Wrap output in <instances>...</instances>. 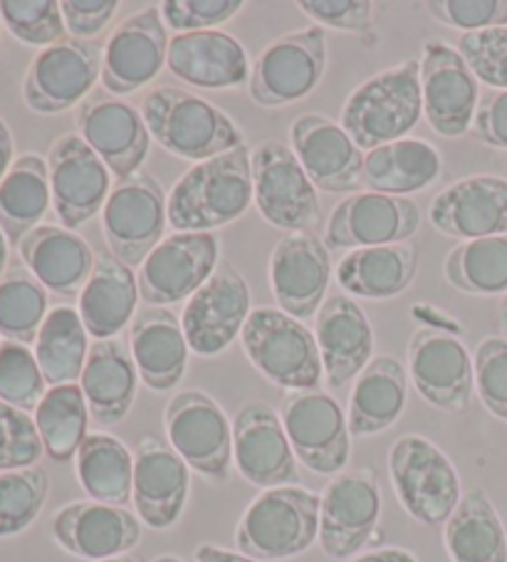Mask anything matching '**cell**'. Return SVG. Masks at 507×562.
Instances as JSON below:
<instances>
[{
    "label": "cell",
    "mask_w": 507,
    "mask_h": 562,
    "mask_svg": "<svg viewBox=\"0 0 507 562\" xmlns=\"http://www.w3.org/2000/svg\"><path fill=\"white\" fill-rule=\"evenodd\" d=\"M252 201L250 149L243 147L209 161L193 164L173 183L166 203V216L173 231L213 234L248 211Z\"/></svg>",
    "instance_id": "1"
},
{
    "label": "cell",
    "mask_w": 507,
    "mask_h": 562,
    "mask_svg": "<svg viewBox=\"0 0 507 562\" xmlns=\"http://www.w3.org/2000/svg\"><path fill=\"white\" fill-rule=\"evenodd\" d=\"M139 112L151 137L173 157L201 164L243 147V132L226 112L181 87H154L142 97Z\"/></svg>",
    "instance_id": "2"
},
{
    "label": "cell",
    "mask_w": 507,
    "mask_h": 562,
    "mask_svg": "<svg viewBox=\"0 0 507 562\" xmlns=\"http://www.w3.org/2000/svg\"><path fill=\"white\" fill-rule=\"evenodd\" d=\"M424 117L421 60H404L369 77L347 97L339 124L359 149L406 139Z\"/></svg>",
    "instance_id": "3"
},
{
    "label": "cell",
    "mask_w": 507,
    "mask_h": 562,
    "mask_svg": "<svg viewBox=\"0 0 507 562\" xmlns=\"http://www.w3.org/2000/svg\"><path fill=\"white\" fill-rule=\"evenodd\" d=\"M319 538V496L302 486L262 491L243 513L236 546L252 560H290Z\"/></svg>",
    "instance_id": "4"
},
{
    "label": "cell",
    "mask_w": 507,
    "mask_h": 562,
    "mask_svg": "<svg viewBox=\"0 0 507 562\" xmlns=\"http://www.w3.org/2000/svg\"><path fill=\"white\" fill-rule=\"evenodd\" d=\"M243 352L272 384L290 392L319 390L322 360L315 333L280 307L260 305L240 333Z\"/></svg>",
    "instance_id": "5"
},
{
    "label": "cell",
    "mask_w": 507,
    "mask_h": 562,
    "mask_svg": "<svg viewBox=\"0 0 507 562\" xmlns=\"http://www.w3.org/2000/svg\"><path fill=\"white\" fill-rule=\"evenodd\" d=\"M388 476L402 508L421 526H446L463 498L453 461L426 436L406 434L394 441Z\"/></svg>",
    "instance_id": "6"
},
{
    "label": "cell",
    "mask_w": 507,
    "mask_h": 562,
    "mask_svg": "<svg viewBox=\"0 0 507 562\" xmlns=\"http://www.w3.org/2000/svg\"><path fill=\"white\" fill-rule=\"evenodd\" d=\"M252 199L260 216L275 228L315 231L322 218L317 187L288 144L266 139L250 149Z\"/></svg>",
    "instance_id": "7"
},
{
    "label": "cell",
    "mask_w": 507,
    "mask_h": 562,
    "mask_svg": "<svg viewBox=\"0 0 507 562\" xmlns=\"http://www.w3.org/2000/svg\"><path fill=\"white\" fill-rule=\"evenodd\" d=\"M327 67L325 27L309 25L280 35L250 67V100L266 110L305 100L322 82Z\"/></svg>",
    "instance_id": "8"
},
{
    "label": "cell",
    "mask_w": 507,
    "mask_h": 562,
    "mask_svg": "<svg viewBox=\"0 0 507 562\" xmlns=\"http://www.w3.org/2000/svg\"><path fill=\"white\" fill-rule=\"evenodd\" d=\"M164 429L171 449L211 483H226L233 469V422L211 394L179 392L166 404Z\"/></svg>",
    "instance_id": "9"
},
{
    "label": "cell",
    "mask_w": 507,
    "mask_h": 562,
    "mask_svg": "<svg viewBox=\"0 0 507 562\" xmlns=\"http://www.w3.org/2000/svg\"><path fill=\"white\" fill-rule=\"evenodd\" d=\"M104 47L94 41L63 37L33 57L23 80V102L43 117L80 106L102 77Z\"/></svg>",
    "instance_id": "10"
},
{
    "label": "cell",
    "mask_w": 507,
    "mask_h": 562,
    "mask_svg": "<svg viewBox=\"0 0 507 562\" xmlns=\"http://www.w3.org/2000/svg\"><path fill=\"white\" fill-rule=\"evenodd\" d=\"M292 451L317 476H339L352 453V434L345 409L322 390L290 392L280 406Z\"/></svg>",
    "instance_id": "11"
},
{
    "label": "cell",
    "mask_w": 507,
    "mask_h": 562,
    "mask_svg": "<svg viewBox=\"0 0 507 562\" xmlns=\"http://www.w3.org/2000/svg\"><path fill=\"white\" fill-rule=\"evenodd\" d=\"M166 193L149 173L116 183L102 209V234L110 254L124 266H142L151 250L161 244L166 216Z\"/></svg>",
    "instance_id": "12"
},
{
    "label": "cell",
    "mask_w": 507,
    "mask_h": 562,
    "mask_svg": "<svg viewBox=\"0 0 507 562\" xmlns=\"http://www.w3.org/2000/svg\"><path fill=\"white\" fill-rule=\"evenodd\" d=\"M382 518V491L369 469L342 471L319 496V548L331 560H352Z\"/></svg>",
    "instance_id": "13"
},
{
    "label": "cell",
    "mask_w": 507,
    "mask_h": 562,
    "mask_svg": "<svg viewBox=\"0 0 507 562\" xmlns=\"http://www.w3.org/2000/svg\"><path fill=\"white\" fill-rule=\"evenodd\" d=\"M250 310L248 280L236 266L223 260L181 313L189 350L201 357H216L228 350L246 327Z\"/></svg>",
    "instance_id": "14"
},
{
    "label": "cell",
    "mask_w": 507,
    "mask_h": 562,
    "mask_svg": "<svg viewBox=\"0 0 507 562\" xmlns=\"http://www.w3.org/2000/svg\"><path fill=\"white\" fill-rule=\"evenodd\" d=\"M221 263V238L216 234L166 236L139 270V297L151 307L177 305L189 300Z\"/></svg>",
    "instance_id": "15"
},
{
    "label": "cell",
    "mask_w": 507,
    "mask_h": 562,
    "mask_svg": "<svg viewBox=\"0 0 507 562\" xmlns=\"http://www.w3.org/2000/svg\"><path fill=\"white\" fill-rule=\"evenodd\" d=\"M408 374L416 392L446 414L471 409L475 372L473 357L455 335L446 329L421 327L408 345Z\"/></svg>",
    "instance_id": "16"
},
{
    "label": "cell",
    "mask_w": 507,
    "mask_h": 562,
    "mask_svg": "<svg viewBox=\"0 0 507 562\" xmlns=\"http://www.w3.org/2000/svg\"><path fill=\"white\" fill-rule=\"evenodd\" d=\"M418 226H421V211L412 199L357 191L331 211L325 246L329 250L396 246L412 238Z\"/></svg>",
    "instance_id": "17"
},
{
    "label": "cell",
    "mask_w": 507,
    "mask_h": 562,
    "mask_svg": "<svg viewBox=\"0 0 507 562\" xmlns=\"http://www.w3.org/2000/svg\"><path fill=\"white\" fill-rule=\"evenodd\" d=\"M233 461L250 486H300L297 457L280 414L266 402L243 404L233 419Z\"/></svg>",
    "instance_id": "18"
},
{
    "label": "cell",
    "mask_w": 507,
    "mask_h": 562,
    "mask_svg": "<svg viewBox=\"0 0 507 562\" xmlns=\"http://www.w3.org/2000/svg\"><path fill=\"white\" fill-rule=\"evenodd\" d=\"M424 117L441 137H463L473 130L481 102V82L458 53L441 41L424 43L421 50Z\"/></svg>",
    "instance_id": "19"
},
{
    "label": "cell",
    "mask_w": 507,
    "mask_h": 562,
    "mask_svg": "<svg viewBox=\"0 0 507 562\" xmlns=\"http://www.w3.org/2000/svg\"><path fill=\"white\" fill-rule=\"evenodd\" d=\"M53 209L65 228L77 231L102 213L110 199V169L80 134L70 132L47 151Z\"/></svg>",
    "instance_id": "20"
},
{
    "label": "cell",
    "mask_w": 507,
    "mask_h": 562,
    "mask_svg": "<svg viewBox=\"0 0 507 562\" xmlns=\"http://www.w3.org/2000/svg\"><path fill=\"white\" fill-rule=\"evenodd\" d=\"M77 134L97 151L116 179L124 181L139 173L149 154L151 134L142 112L110 92H92L77 106Z\"/></svg>",
    "instance_id": "21"
},
{
    "label": "cell",
    "mask_w": 507,
    "mask_h": 562,
    "mask_svg": "<svg viewBox=\"0 0 507 562\" xmlns=\"http://www.w3.org/2000/svg\"><path fill=\"white\" fill-rule=\"evenodd\" d=\"M169 43L159 5L126 18L104 45L100 77L104 92L122 97L154 82L166 65Z\"/></svg>",
    "instance_id": "22"
},
{
    "label": "cell",
    "mask_w": 507,
    "mask_h": 562,
    "mask_svg": "<svg viewBox=\"0 0 507 562\" xmlns=\"http://www.w3.org/2000/svg\"><path fill=\"white\" fill-rule=\"evenodd\" d=\"M331 276L329 248L312 231L282 236L270 256V288L282 313L317 317Z\"/></svg>",
    "instance_id": "23"
},
{
    "label": "cell",
    "mask_w": 507,
    "mask_h": 562,
    "mask_svg": "<svg viewBox=\"0 0 507 562\" xmlns=\"http://www.w3.org/2000/svg\"><path fill=\"white\" fill-rule=\"evenodd\" d=\"M53 538L70 555L100 562L129 555L142 540V520L129 508L75 501L55 513Z\"/></svg>",
    "instance_id": "24"
},
{
    "label": "cell",
    "mask_w": 507,
    "mask_h": 562,
    "mask_svg": "<svg viewBox=\"0 0 507 562\" xmlns=\"http://www.w3.org/2000/svg\"><path fill=\"white\" fill-rule=\"evenodd\" d=\"M191 488V469L171 443L156 436H144L134 457V493L136 516L151 530H169L187 510Z\"/></svg>",
    "instance_id": "25"
},
{
    "label": "cell",
    "mask_w": 507,
    "mask_h": 562,
    "mask_svg": "<svg viewBox=\"0 0 507 562\" xmlns=\"http://www.w3.org/2000/svg\"><path fill=\"white\" fill-rule=\"evenodd\" d=\"M292 151L319 191L342 193L362 187L364 154L354 139L325 114H302L290 127Z\"/></svg>",
    "instance_id": "26"
},
{
    "label": "cell",
    "mask_w": 507,
    "mask_h": 562,
    "mask_svg": "<svg viewBox=\"0 0 507 562\" xmlns=\"http://www.w3.org/2000/svg\"><path fill=\"white\" fill-rule=\"evenodd\" d=\"M315 340L329 390H342L374 360V329L352 297L329 295L315 317Z\"/></svg>",
    "instance_id": "27"
},
{
    "label": "cell",
    "mask_w": 507,
    "mask_h": 562,
    "mask_svg": "<svg viewBox=\"0 0 507 562\" xmlns=\"http://www.w3.org/2000/svg\"><path fill=\"white\" fill-rule=\"evenodd\" d=\"M431 223L443 236L475 240L507 236V179L467 177L438 191Z\"/></svg>",
    "instance_id": "28"
},
{
    "label": "cell",
    "mask_w": 507,
    "mask_h": 562,
    "mask_svg": "<svg viewBox=\"0 0 507 562\" xmlns=\"http://www.w3.org/2000/svg\"><path fill=\"white\" fill-rule=\"evenodd\" d=\"M18 256L41 280L45 290L60 297H77L94 270V250L87 240L65 226L41 223L21 244Z\"/></svg>",
    "instance_id": "29"
},
{
    "label": "cell",
    "mask_w": 507,
    "mask_h": 562,
    "mask_svg": "<svg viewBox=\"0 0 507 562\" xmlns=\"http://www.w3.org/2000/svg\"><path fill=\"white\" fill-rule=\"evenodd\" d=\"M166 65L179 80L201 90H230L250 80L246 47L223 31L173 35Z\"/></svg>",
    "instance_id": "30"
},
{
    "label": "cell",
    "mask_w": 507,
    "mask_h": 562,
    "mask_svg": "<svg viewBox=\"0 0 507 562\" xmlns=\"http://www.w3.org/2000/svg\"><path fill=\"white\" fill-rule=\"evenodd\" d=\"M129 350L139 380L154 392L177 390L187 374L189 342L171 310L151 305L139 310L129 327Z\"/></svg>",
    "instance_id": "31"
},
{
    "label": "cell",
    "mask_w": 507,
    "mask_h": 562,
    "mask_svg": "<svg viewBox=\"0 0 507 562\" xmlns=\"http://www.w3.org/2000/svg\"><path fill=\"white\" fill-rule=\"evenodd\" d=\"M90 416L100 426H116L126 419L136 402L139 372H136L129 345L120 337L90 345L80 376Z\"/></svg>",
    "instance_id": "32"
},
{
    "label": "cell",
    "mask_w": 507,
    "mask_h": 562,
    "mask_svg": "<svg viewBox=\"0 0 507 562\" xmlns=\"http://www.w3.org/2000/svg\"><path fill=\"white\" fill-rule=\"evenodd\" d=\"M139 300V280L134 270L112 254H100L94 270L80 293V307L87 335L97 340H112L132 323Z\"/></svg>",
    "instance_id": "33"
},
{
    "label": "cell",
    "mask_w": 507,
    "mask_h": 562,
    "mask_svg": "<svg viewBox=\"0 0 507 562\" xmlns=\"http://www.w3.org/2000/svg\"><path fill=\"white\" fill-rule=\"evenodd\" d=\"M408 400L406 367L388 355H379L357 376L349 396V434L357 439L376 436L398 422Z\"/></svg>",
    "instance_id": "34"
},
{
    "label": "cell",
    "mask_w": 507,
    "mask_h": 562,
    "mask_svg": "<svg viewBox=\"0 0 507 562\" xmlns=\"http://www.w3.org/2000/svg\"><path fill=\"white\" fill-rule=\"evenodd\" d=\"M443 159L426 139H398L367 151L362 183L374 193L408 196L441 179Z\"/></svg>",
    "instance_id": "35"
},
{
    "label": "cell",
    "mask_w": 507,
    "mask_h": 562,
    "mask_svg": "<svg viewBox=\"0 0 507 562\" xmlns=\"http://www.w3.org/2000/svg\"><path fill=\"white\" fill-rule=\"evenodd\" d=\"M418 250L408 244L357 248L339 260L337 283L354 297L388 300L414 283Z\"/></svg>",
    "instance_id": "36"
},
{
    "label": "cell",
    "mask_w": 507,
    "mask_h": 562,
    "mask_svg": "<svg viewBox=\"0 0 507 562\" xmlns=\"http://www.w3.org/2000/svg\"><path fill=\"white\" fill-rule=\"evenodd\" d=\"M443 542L453 562H507V532L483 488L463 493L446 520Z\"/></svg>",
    "instance_id": "37"
},
{
    "label": "cell",
    "mask_w": 507,
    "mask_h": 562,
    "mask_svg": "<svg viewBox=\"0 0 507 562\" xmlns=\"http://www.w3.org/2000/svg\"><path fill=\"white\" fill-rule=\"evenodd\" d=\"M50 171L41 154H23L13 161L11 171L0 181V231L8 244L15 246L41 226L50 209Z\"/></svg>",
    "instance_id": "38"
},
{
    "label": "cell",
    "mask_w": 507,
    "mask_h": 562,
    "mask_svg": "<svg viewBox=\"0 0 507 562\" xmlns=\"http://www.w3.org/2000/svg\"><path fill=\"white\" fill-rule=\"evenodd\" d=\"M77 481L97 503L126 508L134 493V453L112 434H87L75 457Z\"/></svg>",
    "instance_id": "39"
},
{
    "label": "cell",
    "mask_w": 507,
    "mask_h": 562,
    "mask_svg": "<svg viewBox=\"0 0 507 562\" xmlns=\"http://www.w3.org/2000/svg\"><path fill=\"white\" fill-rule=\"evenodd\" d=\"M33 352L47 386L77 384L90 355L80 313L70 305L53 307L37 333Z\"/></svg>",
    "instance_id": "40"
},
{
    "label": "cell",
    "mask_w": 507,
    "mask_h": 562,
    "mask_svg": "<svg viewBox=\"0 0 507 562\" xmlns=\"http://www.w3.org/2000/svg\"><path fill=\"white\" fill-rule=\"evenodd\" d=\"M43 449L53 461H70L87 439V422L92 419L80 384L50 386L33 414Z\"/></svg>",
    "instance_id": "41"
},
{
    "label": "cell",
    "mask_w": 507,
    "mask_h": 562,
    "mask_svg": "<svg viewBox=\"0 0 507 562\" xmlns=\"http://www.w3.org/2000/svg\"><path fill=\"white\" fill-rule=\"evenodd\" d=\"M443 276L467 295L507 293V236L458 244L443 260Z\"/></svg>",
    "instance_id": "42"
},
{
    "label": "cell",
    "mask_w": 507,
    "mask_h": 562,
    "mask_svg": "<svg viewBox=\"0 0 507 562\" xmlns=\"http://www.w3.org/2000/svg\"><path fill=\"white\" fill-rule=\"evenodd\" d=\"M47 290L27 268H8L0 278V337L18 345H35L45 323Z\"/></svg>",
    "instance_id": "43"
},
{
    "label": "cell",
    "mask_w": 507,
    "mask_h": 562,
    "mask_svg": "<svg viewBox=\"0 0 507 562\" xmlns=\"http://www.w3.org/2000/svg\"><path fill=\"white\" fill-rule=\"evenodd\" d=\"M50 496V476L41 467L0 473V538H15L33 526Z\"/></svg>",
    "instance_id": "44"
},
{
    "label": "cell",
    "mask_w": 507,
    "mask_h": 562,
    "mask_svg": "<svg viewBox=\"0 0 507 562\" xmlns=\"http://www.w3.org/2000/svg\"><path fill=\"white\" fill-rule=\"evenodd\" d=\"M47 390L50 386L31 347L8 340L0 342V402L31 414L43 402Z\"/></svg>",
    "instance_id": "45"
},
{
    "label": "cell",
    "mask_w": 507,
    "mask_h": 562,
    "mask_svg": "<svg viewBox=\"0 0 507 562\" xmlns=\"http://www.w3.org/2000/svg\"><path fill=\"white\" fill-rule=\"evenodd\" d=\"M0 21L15 41L43 50L67 37L57 0H0Z\"/></svg>",
    "instance_id": "46"
},
{
    "label": "cell",
    "mask_w": 507,
    "mask_h": 562,
    "mask_svg": "<svg viewBox=\"0 0 507 562\" xmlns=\"http://www.w3.org/2000/svg\"><path fill=\"white\" fill-rule=\"evenodd\" d=\"M43 453L33 416L0 402V473L37 467Z\"/></svg>",
    "instance_id": "47"
},
{
    "label": "cell",
    "mask_w": 507,
    "mask_h": 562,
    "mask_svg": "<svg viewBox=\"0 0 507 562\" xmlns=\"http://www.w3.org/2000/svg\"><path fill=\"white\" fill-rule=\"evenodd\" d=\"M458 53L477 77V82L491 90H507V27L463 33Z\"/></svg>",
    "instance_id": "48"
},
{
    "label": "cell",
    "mask_w": 507,
    "mask_h": 562,
    "mask_svg": "<svg viewBox=\"0 0 507 562\" xmlns=\"http://www.w3.org/2000/svg\"><path fill=\"white\" fill-rule=\"evenodd\" d=\"M473 372L483 406L507 424V337H485L475 347Z\"/></svg>",
    "instance_id": "49"
},
{
    "label": "cell",
    "mask_w": 507,
    "mask_h": 562,
    "mask_svg": "<svg viewBox=\"0 0 507 562\" xmlns=\"http://www.w3.org/2000/svg\"><path fill=\"white\" fill-rule=\"evenodd\" d=\"M243 8H246L243 0H164L159 3L166 31L177 35L218 31V25L236 18Z\"/></svg>",
    "instance_id": "50"
},
{
    "label": "cell",
    "mask_w": 507,
    "mask_h": 562,
    "mask_svg": "<svg viewBox=\"0 0 507 562\" xmlns=\"http://www.w3.org/2000/svg\"><path fill=\"white\" fill-rule=\"evenodd\" d=\"M428 15L463 33L507 27V0H428Z\"/></svg>",
    "instance_id": "51"
},
{
    "label": "cell",
    "mask_w": 507,
    "mask_h": 562,
    "mask_svg": "<svg viewBox=\"0 0 507 562\" xmlns=\"http://www.w3.org/2000/svg\"><path fill=\"white\" fill-rule=\"evenodd\" d=\"M300 11L319 27H335L357 35L374 31V3L369 0H300Z\"/></svg>",
    "instance_id": "52"
},
{
    "label": "cell",
    "mask_w": 507,
    "mask_h": 562,
    "mask_svg": "<svg viewBox=\"0 0 507 562\" xmlns=\"http://www.w3.org/2000/svg\"><path fill=\"white\" fill-rule=\"evenodd\" d=\"M65 31L77 41H92L100 35L114 13L120 11L116 0H63Z\"/></svg>",
    "instance_id": "53"
},
{
    "label": "cell",
    "mask_w": 507,
    "mask_h": 562,
    "mask_svg": "<svg viewBox=\"0 0 507 562\" xmlns=\"http://www.w3.org/2000/svg\"><path fill=\"white\" fill-rule=\"evenodd\" d=\"M473 134L487 147L507 151V90H491L477 102Z\"/></svg>",
    "instance_id": "54"
},
{
    "label": "cell",
    "mask_w": 507,
    "mask_h": 562,
    "mask_svg": "<svg viewBox=\"0 0 507 562\" xmlns=\"http://www.w3.org/2000/svg\"><path fill=\"white\" fill-rule=\"evenodd\" d=\"M193 560H196V562H260V560H252L248 555H243V552H233V550H226V548L211 546V542H203V546H199Z\"/></svg>",
    "instance_id": "55"
},
{
    "label": "cell",
    "mask_w": 507,
    "mask_h": 562,
    "mask_svg": "<svg viewBox=\"0 0 507 562\" xmlns=\"http://www.w3.org/2000/svg\"><path fill=\"white\" fill-rule=\"evenodd\" d=\"M347 562H418V558L406 548H379L372 552H364V555H354Z\"/></svg>",
    "instance_id": "56"
},
{
    "label": "cell",
    "mask_w": 507,
    "mask_h": 562,
    "mask_svg": "<svg viewBox=\"0 0 507 562\" xmlns=\"http://www.w3.org/2000/svg\"><path fill=\"white\" fill-rule=\"evenodd\" d=\"M15 161V142H13V132L8 127L5 120L0 117V181L5 179V173L11 171Z\"/></svg>",
    "instance_id": "57"
},
{
    "label": "cell",
    "mask_w": 507,
    "mask_h": 562,
    "mask_svg": "<svg viewBox=\"0 0 507 562\" xmlns=\"http://www.w3.org/2000/svg\"><path fill=\"white\" fill-rule=\"evenodd\" d=\"M8 248H11V244H8L5 234L0 231V278H3L5 270H8Z\"/></svg>",
    "instance_id": "58"
},
{
    "label": "cell",
    "mask_w": 507,
    "mask_h": 562,
    "mask_svg": "<svg viewBox=\"0 0 507 562\" xmlns=\"http://www.w3.org/2000/svg\"><path fill=\"white\" fill-rule=\"evenodd\" d=\"M500 329H503V335L507 337V293L500 300Z\"/></svg>",
    "instance_id": "59"
},
{
    "label": "cell",
    "mask_w": 507,
    "mask_h": 562,
    "mask_svg": "<svg viewBox=\"0 0 507 562\" xmlns=\"http://www.w3.org/2000/svg\"><path fill=\"white\" fill-rule=\"evenodd\" d=\"M100 562H142V558H134V555H120V558H110V560H100Z\"/></svg>",
    "instance_id": "60"
},
{
    "label": "cell",
    "mask_w": 507,
    "mask_h": 562,
    "mask_svg": "<svg viewBox=\"0 0 507 562\" xmlns=\"http://www.w3.org/2000/svg\"><path fill=\"white\" fill-rule=\"evenodd\" d=\"M151 562H183V560L177 558V555H159V558L151 560Z\"/></svg>",
    "instance_id": "61"
},
{
    "label": "cell",
    "mask_w": 507,
    "mask_h": 562,
    "mask_svg": "<svg viewBox=\"0 0 507 562\" xmlns=\"http://www.w3.org/2000/svg\"><path fill=\"white\" fill-rule=\"evenodd\" d=\"M0 25H3V21H0Z\"/></svg>",
    "instance_id": "62"
}]
</instances>
